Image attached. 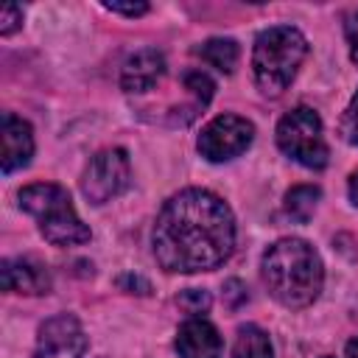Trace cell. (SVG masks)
<instances>
[{"instance_id":"obj_1","label":"cell","mask_w":358,"mask_h":358,"mask_svg":"<svg viewBox=\"0 0 358 358\" xmlns=\"http://www.w3.org/2000/svg\"><path fill=\"white\" fill-rule=\"evenodd\" d=\"M157 263L171 274L218 268L235 249V218L210 190L187 187L165 201L151 229Z\"/></svg>"},{"instance_id":"obj_2","label":"cell","mask_w":358,"mask_h":358,"mask_svg":"<svg viewBox=\"0 0 358 358\" xmlns=\"http://www.w3.org/2000/svg\"><path fill=\"white\" fill-rule=\"evenodd\" d=\"M268 294L285 308H308L324 282V266L319 252L302 238L274 241L260 263Z\"/></svg>"},{"instance_id":"obj_3","label":"cell","mask_w":358,"mask_h":358,"mask_svg":"<svg viewBox=\"0 0 358 358\" xmlns=\"http://www.w3.org/2000/svg\"><path fill=\"white\" fill-rule=\"evenodd\" d=\"M308 56V39L294 25H274L257 34L252 50L255 84L263 95L277 98L294 81L302 59Z\"/></svg>"},{"instance_id":"obj_4","label":"cell","mask_w":358,"mask_h":358,"mask_svg":"<svg viewBox=\"0 0 358 358\" xmlns=\"http://www.w3.org/2000/svg\"><path fill=\"white\" fill-rule=\"evenodd\" d=\"M20 207L36 218L39 232L53 246H78L92 238L90 227L78 218L70 193L53 182H34L25 185L20 193Z\"/></svg>"},{"instance_id":"obj_5","label":"cell","mask_w":358,"mask_h":358,"mask_svg":"<svg viewBox=\"0 0 358 358\" xmlns=\"http://www.w3.org/2000/svg\"><path fill=\"white\" fill-rule=\"evenodd\" d=\"M277 145L285 157H291L294 162L313 168V171L324 168L327 157H330V148H327L324 131H322V117L310 106H296L280 117Z\"/></svg>"},{"instance_id":"obj_6","label":"cell","mask_w":358,"mask_h":358,"mask_svg":"<svg viewBox=\"0 0 358 358\" xmlns=\"http://www.w3.org/2000/svg\"><path fill=\"white\" fill-rule=\"evenodd\" d=\"M131 182V165L129 154L123 148H103L98 151L84 173H81V193L92 204H106L115 196H120Z\"/></svg>"},{"instance_id":"obj_7","label":"cell","mask_w":358,"mask_h":358,"mask_svg":"<svg viewBox=\"0 0 358 358\" xmlns=\"http://www.w3.org/2000/svg\"><path fill=\"white\" fill-rule=\"evenodd\" d=\"M255 140V126L241 115H218L199 134V154L210 162H227L241 157Z\"/></svg>"},{"instance_id":"obj_8","label":"cell","mask_w":358,"mask_h":358,"mask_svg":"<svg viewBox=\"0 0 358 358\" xmlns=\"http://www.w3.org/2000/svg\"><path fill=\"white\" fill-rule=\"evenodd\" d=\"M87 350V333L73 313L50 316L36 336L34 358H81Z\"/></svg>"},{"instance_id":"obj_9","label":"cell","mask_w":358,"mask_h":358,"mask_svg":"<svg viewBox=\"0 0 358 358\" xmlns=\"http://www.w3.org/2000/svg\"><path fill=\"white\" fill-rule=\"evenodd\" d=\"M0 137H3V173H14L20 168H25L34 157V131L31 123L6 112L0 120Z\"/></svg>"},{"instance_id":"obj_10","label":"cell","mask_w":358,"mask_h":358,"mask_svg":"<svg viewBox=\"0 0 358 358\" xmlns=\"http://www.w3.org/2000/svg\"><path fill=\"white\" fill-rule=\"evenodd\" d=\"M0 285L8 294H48L50 271L31 257H8L0 263Z\"/></svg>"},{"instance_id":"obj_11","label":"cell","mask_w":358,"mask_h":358,"mask_svg":"<svg viewBox=\"0 0 358 358\" xmlns=\"http://www.w3.org/2000/svg\"><path fill=\"white\" fill-rule=\"evenodd\" d=\"M173 347L179 358H221L224 350L218 330L201 316H190L187 322L179 324Z\"/></svg>"},{"instance_id":"obj_12","label":"cell","mask_w":358,"mask_h":358,"mask_svg":"<svg viewBox=\"0 0 358 358\" xmlns=\"http://www.w3.org/2000/svg\"><path fill=\"white\" fill-rule=\"evenodd\" d=\"M165 76V56L154 48H143L123 62L120 87L126 92H148Z\"/></svg>"},{"instance_id":"obj_13","label":"cell","mask_w":358,"mask_h":358,"mask_svg":"<svg viewBox=\"0 0 358 358\" xmlns=\"http://www.w3.org/2000/svg\"><path fill=\"white\" fill-rule=\"evenodd\" d=\"M232 358H274L268 333H266L263 327H257V324H243V327H238L235 347H232Z\"/></svg>"},{"instance_id":"obj_14","label":"cell","mask_w":358,"mask_h":358,"mask_svg":"<svg viewBox=\"0 0 358 358\" xmlns=\"http://www.w3.org/2000/svg\"><path fill=\"white\" fill-rule=\"evenodd\" d=\"M322 190L316 185H296L285 193V213L296 221V224H308L319 207Z\"/></svg>"},{"instance_id":"obj_15","label":"cell","mask_w":358,"mask_h":358,"mask_svg":"<svg viewBox=\"0 0 358 358\" xmlns=\"http://www.w3.org/2000/svg\"><path fill=\"white\" fill-rule=\"evenodd\" d=\"M199 56L213 64L215 70L221 73H232L235 64H238V45L232 39H224V36H215V39H207L201 48H199Z\"/></svg>"},{"instance_id":"obj_16","label":"cell","mask_w":358,"mask_h":358,"mask_svg":"<svg viewBox=\"0 0 358 358\" xmlns=\"http://www.w3.org/2000/svg\"><path fill=\"white\" fill-rule=\"evenodd\" d=\"M182 81H185V90L193 95V101H196L199 109L210 103V98H213V92H215V84H213V78H210L207 73H201V70H187V73L182 76Z\"/></svg>"},{"instance_id":"obj_17","label":"cell","mask_w":358,"mask_h":358,"mask_svg":"<svg viewBox=\"0 0 358 358\" xmlns=\"http://www.w3.org/2000/svg\"><path fill=\"white\" fill-rule=\"evenodd\" d=\"M176 305H179L185 313H190V316H201V313L210 310L213 296H210L204 288H187V291H182V294L176 296Z\"/></svg>"},{"instance_id":"obj_18","label":"cell","mask_w":358,"mask_h":358,"mask_svg":"<svg viewBox=\"0 0 358 358\" xmlns=\"http://www.w3.org/2000/svg\"><path fill=\"white\" fill-rule=\"evenodd\" d=\"M341 134H344L347 143L358 145V92L352 95V101H350V106L341 117Z\"/></svg>"},{"instance_id":"obj_19","label":"cell","mask_w":358,"mask_h":358,"mask_svg":"<svg viewBox=\"0 0 358 358\" xmlns=\"http://www.w3.org/2000/svg\"><path fill=\"white\" fill-rule=\"evenodd\" d=\"M20 25H22V8L17 3H6L0 8V34L3 36H11Z\"/></svg>"},{"instance_id":"obj_20","label":"cell","mask_w":358,"mask_h":358,"mask_svg":"<svg viewBox=\"0 0 358 358\" xmlns=\"http://www.w3.org/2000/svg\"><path fill=\"white\" fill-rule=\"evenodd\" d=\"M344 34H347V45H350V59L358 64V11H352L344 22Z\"/></svg>"},{"instance_id":"obj_21","label":"cell","mask_w":358,"mask_h":358,"mask_svg":"<svg viewBox=\"0 0 358 358\" xmlns=\"http://www.w3.org/2000/svg\"><path fill=\"white\" fill-rule=\"evenodd\" d=\"M224 299L229 308H238L241 302H246V288L241 280H227L224 282Z\"/></svg>"},{"instance_id":"obj_22","label":"cell","mask_w":358,"mask_h":358,"mask_svg":"<svg viewBox=\"0 0 358 358\" xmlns=\"http://www.w3.org/2000/svg\"><path fill=\"white\" fill-rule=\"evenodd\" d=\"M106 11L112 14H126V17H140L148 11V3H103Z\"/></svg>"},{"instance_id":"obj_23","label":"cell","mask_w":358,"mask_h":358,"mask_svg":"<svg viewBox=\"0 0 358 358\" xmlns=\"http://www.w3.org/2000/svg\"><path fill=\"white\" fill-rule=\"evenodd\" d=\"M117 282H120V288H129V291H134V288H140V294H148L151 291L148 282L143 277H134V274H123Z\"/></svg>"},{"instance_id":"obj_24","label":"cell","mask_w":358,"mask_h":358,"mask_svg":"<svg viewBox=\"0 0 358 358\" xmlns=\"http://www.w3.org/2000/svg\"><path fill=\"white\" fill-rule=\"evenodd\" d=\"M347 193H350V201L358 207V168L350 173V182H347Z\"/></svg>"},{"instance_id":"obj_25","label":"cell","mask_w":358,"mask_h":358,"mask_svg":"<svg viewBox=\"0 0 358 358\" xmlns=\"http://www.w3.org/2000/svg\"><path fill=\"white\" fill-rule=\"evenodd\" d=\"M344 355H347V358H358V338L347 341V350H344Z\"/></svg>"}]
</instances>
